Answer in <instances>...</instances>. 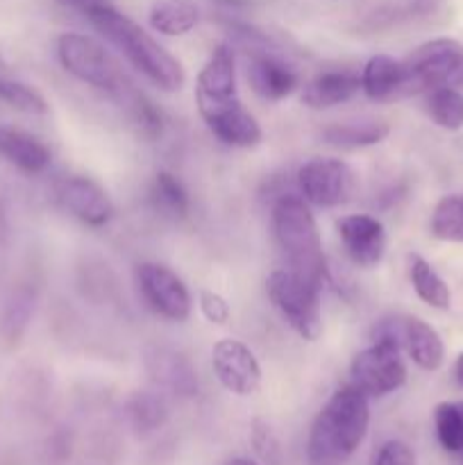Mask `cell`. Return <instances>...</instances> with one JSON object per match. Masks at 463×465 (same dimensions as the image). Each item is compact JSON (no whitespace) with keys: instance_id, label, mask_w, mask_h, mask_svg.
I'll use <instances>...</instances> for the list:
<instances>
[{"instance_id":"39","label":"cell","mask_w":463,"mask_h":465,"mask_svg":"<svg viewBox=\"0 0 463 465\" xmlns=\"http://www.w3.org/2000/svg\"><path fill=\"white\" fill-rule=\"evenodd\" d=\"M5 234H7V225H5L3 212H0V243H3V241H5Z\"/></svg>"},{"instance_id":"16","label":"cell","mask_w":463,"mask_h":465,"mask_svg":"<svg viewBox=\"0 0 463 465\" xmlns=\"http://www.w3.org/2000/svg\"><path fill=\"white\" fill-rule=\"evenodd\" d=\"M200 116H202L207 130L230 148H254V145L261 143V127L241 100L225 104V107L212 109L207 114H200Z\"/></svg>"},{"instance_id":"31","label":"cell","mask_w":463,"mask_h":465,"mask_svg":"<svg viewBox=\"0 0 463 465\" xmlns=\"http://www.w3.org/2000/svg\"><path fill=\"white\" fill-rule=\"evenodd\" d=\"M0 103L16 109V112L34 114V116L48 112V103H45L39 91L32 89L25 82H18L7 75H0Z\"/></svg>"},{"instance_id":"7","label":"cell","mask_w":463,"mask_h":465,"mask_svg":"<svg viewBox=\"0 0 463 465\" xmlns=\"http://www.w3.org/2000/svg\"><path fill=\"white\" fill-rule=\"evenodd\" d=\"M352 386L366 398H384L402 389L407 381V366L402 350L389 341H372L370 348L361 350L350 366Z\"/></svg>"},{"instance_id":"30","label":"cell","mask_w":463,"mask_h":465,"mask_svg":"<svg viewBox=\"0 0 463 465\" xmlns=\"http://www.w3.org/2000/svg\"><path fill=\"white\" fill-rule=\"evenodd\" d=\"M431 234L449 243H463V193L440 200L431 213Z\"/></svg>"},{"instance_id":"3","label":"cell","mask_w":463,"mask_h":465,"mask_svg":"<svg viewBox=\"0 0 463 465\" xmlns=\"http://www.w3.org/2000/svg\"><path fill=\"white\" fill-rule=\"evenodd\" d=\"M271 225L286 268L322 289L327 282L325 252L316 218L302 195H277L271 209Z\"/></svg>"},{"instance_id":"9","label":"cell","mask_w":463,"mask_h":465,"mask_svg":"<svg viewBox=\"0 0 463 465\" xmlns=\"http://www.w3.org/2000/svg\"><path fill=\"white\" fill-rule=\"evenodd\" d=\"M298 191L304 203L320 209H334L354 195L357 177L354 171L334 157H316L302 163L298 171Z\"/></svg>"},{"instance_id":"27","label":"cell","mask_w":463,"mask_h":465,"mask_svg":"<svg viewBox=\"0 0 463 465\" xmlns=\"http://www.w3.org/2000/svg\"><path fill=\"white\" fill-rule=\"evenodd\" d=\"M127 420L136 434H153L168 420L166 400L157 393H136L127 402Z\"/></svg>"},{"instance_id":"6","label":"cell","mask_w":463,"mask_h":465,"mask_svg":"<svg viewBox=\"0 0 463 465\" xmlns=\"http://www.w3.org/2000/svg\"><path fill=\"white\" fill-rule=\"evenodd\" d=\"M461 62L463 45L458 41L448 39V36L425 41L409 57L399 59V64H402L399 100L429 94V91L448 84L457 68L461 66Z\"/></svg>"},{"instance_id":"15","label":"cell","mask_w":463,"mask_h":465,"mask_svg":"<svg viewBox=\"0 0 463 465\" xmlns=\"http://www.w3.org/2000/svg\"><path fill=\"white\" fill-rule=\"evenodd\" d=\"M248 82L254 94L263 100H284L300 86V75L284 59L268 53L266 48H248L245 57Z\"/></svg>"},{"instance_id":"26","label":"cell","mask_w":463,"mask_h":465,"mask_svg":"<svg viewBox=\"0 0 463 465\" xmlns=\"http://www.w3.org/2000/svg\"><path fill=\"white\" fill-rule=\"evenodd\" d=\"M427 114L438 127L457 132L463 127V94L454 86H438L427 94Z\"/></svg>"},{"instance_id":"19","label":"cell","mask_w":463,"mask_h":465,"mask_svg":"<svg viewBox=\"0 0 463 465\" xmlns=\"http://www.w3.org/2000/svg\"><path fill=\"white\" fill-rule=\"evenodd\" d=\"M361 91V77L350 71H327L304 84L302 103L309 109H331L352 100Z\"/></svg>"},{"instance_id":"35","label":"cell","mask_w":463,"mask_h":465,"mask_svg":"<svg viewBox=\"0 0 463 465\" xmlns=\"http://www.w3.org/2000/svg\"><path fill=\"white\" fill-rule=\"evenodd\" d=\"M454 377H457V381H458V384L463 386V352L458 354L457 363H454Z\"/></svg>"},{"instance_id":"28","label":"cell","mask_w":463,"mask_h":465,"mask_svg":"<svg viewBox=\"0 0 463 465\" xmlns=\"http://www.w3.org/2000/svg\"><path fill=\"white\" fill-rule=\"evenodd\" d=\"M118 103L127 109V116H130L132 125L139 130L141 136H145L148 141H154L162 136L163 132V114L154 107V103H150L141 91H136L132 86L130 91L118 98Z\"/></svg>"},{"instance_id":"20","label":"cell","mask_w":463,"mask_h":465,"mask_svg":"<svg viewBox=\"0 0 463 465\" xmlns=\"http://www.w3.org/2000/svg\"><path fill=\"white\" fill-rule=\"evenodd\" d=\"M402 86V64L389 54H375L368 59L361 73V91L375 103L399 100Z\"/></svg>"},{"instance_id":"10","label":"cell","mask_w":463,"mask_h":465,"mask_svg":"<svg viewBox=\"0 0 463 465\" xmlns=\"http://www.w3.org/2000/svg\"><path fill=\"white\" fill-rule=\"evenodd\" d=\"M136 286L145 307L166 321L182 322L191 316V293L182 277L162 263L136 266Z\"/></svg>"},{"instance_id":"11","label":"cell","mask_w":463,"mask_h":465,"mask_svg":"<svg viewBox=\"0 0 463 465\" xmlns=\"http://www.w3.org/2000/svg\"><path fill=\"white\" fill-rule=\"evenodd\" d=\"M212 368L221 386L230 393L248 398L261 386V366L245 343L221 339L212 348Z\"/></svg>"},{"instance_id":"40","label":"cell","mask_w":463,"mask_h":465,"mask_svg":"<svg viewBox=\"0 0 463 465\" xmlns=\"http://www.w3.org/2000/svg\"><path fill=\"white\" fill-rule=\"evenodd\" d=\"M221 3H225V5H243V3H248V0H221Z\"/></svg>"},{"instance_id":"4","label":"cell","mask_w":463,"mask_h":465,"mask_svg":"<svg viewBox=\"0 0 463 465\" xmlns=\"http://www.w3.org/2000/svg\"><path fill=\"white\" fill-rule=\"evenodd\" d=\"M57 57L68 75L94 89L104 91L112 98L118 100L125 91L132 89L130 80L121 71L116 59L91 36L80 35V32L62 35L57 39Z\"/></svg>"},{"instance_id":"38","label":"cell","mask_w":463,"mask_h":465,"mask_svg":"<svg viewBox=\"0 0 463 465\" xmlns=\"http://www.w3.org/2000/svg\"><path fill=\"white\" fill-rule=\"evenodd\" d=\"M66 3H71V5H80V7L84 9L86 5H94V3H104V0H66Z\"/></svg>"},{"instance_id":"13","label":"cell","mask_w":463,"mask_h":465,"mask_svg":"<svg viewBox=\"0 0 463 465\" xmlns=\"http://www.w3.org/2000/svg\"><path fill=\"white\" fill-rule=\"evenodd\" d=\"M339 239L350 262L359 268L379 266L386 254V230L381 221L368 213H352L336 223Z\"/></svg>"},{"instance_id":"34","label":"cell","mask_w":463,"mask_h":465,"mask_svg":"<svg viewBox=\"0 0 463 465\" xmlns=\"http://www.w3.org/2000/svg\"><path fill=\"white\" fill-rule=\"evenodd\" d=\"M375 465H418L416 454L402 440H389L379 448L375 457Z\"/></svg>"},{"instance_id":"37","label":"cell","mask_w":463,"mask_h":465,"mask_svg":"<svg viewBox=\"0 0 463 465\" xmlns=\"http://www.w3.org/2000/svg\"><path fill=\"white\" fill-rule=\"evenodd\" d=\"M225 465H259V463H257V461H252V459L236 457V459H232V461H227Z\"/></svg>"},{"instance_id":"33","label":"cell","mask_w":463,"mask_h":465,"mask_svg":"<svg viewBox=\"0 0 463 465\" xmlns=\"http://www.w3.org/2000/svg\"><path fill=\"white\" fill-rule=\"evenodd\" d=\"M200 312L213 325H227L232 318V309L222 295L213 293V291H202L200 293Z\"/></svg>"},{"instance_id":"2","label":"cell","mask_w":463,"mask_h":465,"mask_svg":"<svg viewBox=\"0 0 463 465\" xmlns=\"http://www.w3.org/2000/svg\"><path fill=\"white\" fill-rule=\"evenodd\" d=\"M370 425V404L357 386L336 391L309 431L307 454L311 465H340L363 443Z\"/></svg>"},{"instance_id":"5","label":"cell","mask_w":463,"mask_h":465,"mask_svg":"<svg viewBox=\"0 0 463 465\" xmlns=\"http://www.w3.org/2000/svg\"><path fill=\"white\" fill-rule=\"evenodd\" d=\"M266 291L272 307L300 339L316 341L322 334L320 286L289 268H277L268 275Z\"/></svg>"},{"instance_id":"18","label":"cell","mask_w":463,"mask_h":465,"mask_svg":"<svg viewBox=\"0 0 463 465\" xmlns=\"http://www.w3.org/2000/svg\"><path fill=\"white\" fill-rule=\"evenodd\" d=\"M0 157L27 175H39L50 166L48 145L34 134L18 127L0 125Z\"/></svg>"},{"instance_id":"24","label":"cell","mask_w":463,"mask_h":465,"mask_svg":"<svg viewBox=\"0 0 463 465\" xmlns=\"http://www.w3.org/2000/svg\"><path fill=\"white\" fill-rule=\"evenodd\" d=\"M409 277H411L413 291H416L418 298L425 304H429L431 309H449L452 304V293H449V286L445 284L443 277L431 268L429 262L420 257V254H413L409 259Z\"/></svg>"},{"instance_id":"14","label":"cell","mask_w":463,"mask_h":465,"mask_svg":"<svg viewBox=\"0 0 463 465\" xmlns=\"http://www.w3.org/2000/svg\"><path fill=\"white\" fill-rule=\"evenodd\" d=\"M57 200L71 216L89 227H103L113 218L112 198L91 177L73 175L59 182Z\"/></svg>"},{"instance_id":"23","label":"cell","mask_w":463,"mask_h":465,"mask_svg":"<svg viewBox=\"0 0 463 465\" xmlns=\"http://www.w3.org/2000/svg\"><path fill=\"white\" fill-rule=\"evenodd\" d=\"M198 5L193 0H157L150 9V25L163 36H182L198 25Z\"/></svg>"},{"instance_id":"29","label":"cell","mask_w":463,"mask_h":465,"mask_svg":"<svg viewBox=\"0 0 463 465\" xmlns=\"http://www.w3.org/2000/svg\"><path fill=\"white\" fill-rule=\"evenodd\" d=\"M434 430L440 448L448 452H463V400L440 402L434 409Z\"/></svg>"},{"instance_id":"25","label":"cell","mask_w":463,"mask_h":465,"mask_svg":"<svg viewBox=\"0 0 463 465\" xmlns=\"http://www.w3.org/2000/svg\"><path fill=\"white\" fill-rule=\"evenodd\" d=\"M150 200H153L154 209L168 218H186L191 212L189 191L182 184L180 177L168 171H159L154 175L153 186H150Z\"/></svg>"},{"instance_id":"8","label":"cell","mask_w":463,"mask_h":465,"mask_svg":"<svg viewBox=\"0 0 463 465\" xmlns=\"http://www.w3.org/2000/svg\"><path fill=\"white\" fill-rule=\"evenodd\" d=\"M372 341H390L407 350L411 361L427 372H434L445 361V345L438 331L429 322L416 316L381 318L372 327Z\"/></svg>"},{"instance_id":"22","label":"cell","mask_w":463,"mask_h":465,"mask_svg":"<svg viewBox=\"0 0 463 465\" xmlns=\"http://www.w3.org/2000/svg\"><path fill=\"white\" fill-rule=\"evenodd\" d=\"M34 302L36 295L30 286H18L5 300L3 309H0V341L7 348L21 343L23 334L32 321V313H34Z\"/></svg>"},{"instance_id":"1","label":"cell","mask_w":463,"mask_h":465,"mask_svg":"<svg viewBox=\"0 0 463 465\" xmlns=\"http://www.w3.org/2000/svg\"><path fill=\"white\" fill-rule=\"evenodd\" d=\"M86 18L91 25L127 59L132 68L141 73L145 80L153 82L162 91H180L184 86V68L182 64L168 53L163 45H159L148 32L136 25L132 18L121 14L118 9L109 7L104 3H94L84 7Z\"/></svg>"},{"instance_id":"12","label":"cell","mask_w":463,"mask_h":465,"mask_svg":"<svg viewBox=\"0 0 463 465\" xmlns=\"http://www.w3.org/2000/svg\"><path fill=\"white\" fill-rule=\"evenodd\" d=\"M236 100L241 98L236 89L234 50L232 45L221 44L209 54L207 64L200 68L198 82H195V103H198L200 114H207Z\"/></svg>"},{"instance_id":"21","label":"cell","mask_w":463,"mask_h":465,"mask_svg":"<svg viewBox=\"0 0 463 465\" xmlns=\"http://www.w3.org/2000/svg\"><path fill=\"white\" fill-rule=\"evenodd\" d=\"M390 134V127L386 121L377 118H361V121H343L322 130V141L327 145H334L340 150L370 148L381 143Z\"/></svg>"},{"instance_id":"36","label":"cell","mask_w":463,"mask_h":465,"mask_svg":"<svg viewBox=\"0 0 463 465\" xmlns=\"http://www.w3.org/2000/svg\"><path fill=\"white\" fill-rule=\"evenodd\" d=\"M449 82H452L454 86H461V89H463V62H461V66L457 68V73H454L452 80H449Z\"/></svg>"},{"instance_id":"17","label":"cell","mask_w":463,"mask_h":465,"mask_svg":"<svg viewBox=\"0 0 463 465\" xmlns=\"http://www.w3.org/2000/svg\"><path fill=\"white\" fill-rule=\"evenodd\" d=\"M145 368L154 384L180 398L198 395V375L184 354L166 348H153L145 354Z\"/></svg>"},{"instance_id":"32","label":"cell","mask_w":463,"mask_h":465,"mask_svg":"<svg viewBox=\"0 0 463 465\" xmlns=\"http://www.w3.org/2000/svg\"><path fill=\"white\" fill-rule=\"evenodd\" d=\"M250 439H252V448L257 452V457L261 459L266 465H281V443L277 439V434L272 431V427L266 420L257 418L252 422V431H250Z\"/></svg>"}]
</instances>
